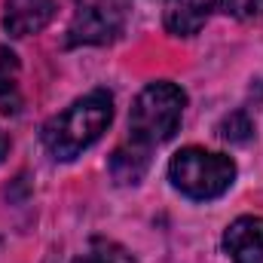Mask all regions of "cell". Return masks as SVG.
Masks as SVG:
<instances>
[{"instance_id": "30bf717a", "label": "cell", "mask_w": 263, "mask_h": 263, "mask_svg": "<svg viewBox=\"0 0 263 263\" xmlns=\"http://www.w3.org/2000/svg\"><path fill=\"white\" fill-rule=\"evenodd\" d=\"M73 263H135V257L114 239H92Z\"/></svg>"}, {"instance_id": "9c48e42d", "label": "cell", "mask_w": 263, "mask_h": 263, "mask_svg": "<svg viewBox=\"0 0 263 263\" xmlns=\"http://www.w3.org/2000/svg\"><path fill=\"white\" fill-rule=\"evenodd\" d=\"M18 62L9 49H0V110L18 114Z\"/></svg>"}, {"instance_id": "5b68a950", "label": "cell", "mask_w": 263, "mask_h": 263, "mask_svg": "<svg viewBox=\"0 0 263 263\" xmlns=\"http://www.w3.org/2000/svg\"><path fill=\"white\" fill-rule=\"evenodd\" d=\"M55 18V0H6L3 28L12 37L40 34Z\"/></svg>"}, {"instance_id": "ba28073f", "label": "cell", "mask_w": 263, "mask_h": 263, "mask_svg": "<svg viewBox=\"0 0 263 263\" xmlns=\"http://www.w3.org/2000/svg\"><path fill=\"white\" fill-rule=\"evenodd\" d=\"M147 165H150V150L135 144V141L129 147H120L110 156V175H114L117 184H138L144 178Z\"/></svg>"}, {"instance_id": "277c9868", "label": "cell", "mask_w": 263, "mask_h": 263, "mask_svg": "<svg viewBox=\"0 0 263 263\" xmlns=\"http://www.w3.org/2000/svg\"><path fill=\"white\" fill-rule=\"evenodd\" d=\"M129 18V0H77L67 46H101L123 34Z\"/></svg>"}, {"instance_id": "7a4b0ae2", "label": "cell", "mask_w": 263, "mask_h": 263, "mask_svg": "<svg viewBox=\"0 0 263 263\" xmlns=\"http://www.w3.org/2000/svg\"><path fill=\"white\" fill-rule=\"evenodd\" d=\"M184 107H187V92L178 83L168 80H156L150 86H144L132 104L129 114V135L135 144L141 147H156L175 138V132L181 129L184 120Z\"/></svg>"}, {"instance_id": "8fae6325", "label": "cell", "mask_w": 263, "mask_h": 263, "mask_svg": "<svg viewBox=\"0 0 263 263\" xmlns=\"http://www.w3.org/2000/svg\"><path fill=\"white\" fill-rule=\"evenodd\" d=\"M217 132H220V138L230 141V144H245V141L251 138V132H254V123L248 120L245 110H236V114H230V117L220 123Z\"/></svg>"}, {"instance_id": "3957f363", "label": "cell", "mask_w": 263, "mask_h": 263, "mask_svg": "<svg viewBox=\"0 0 263 263\" xmlns=\"http://www.w3.org/2000/svg\"><path fill=\"white\" fill-rule=\"evenodd\" d=\"M168 181L178 193L196 202L223 196L236 181V162L223 153H211L202 147H184L168 162Z\"/></svg>"}, {"instance_id": "4fadbf2b", "label": "cell", "mask_w": 263, "mask_h": 263, "mask_svg": "<svg viewBox=\"0 0 263 263\" xmlns=\"http://www.w3.org/2000/svg\"><path fill=\"white\" fill-rule=\"evenodd\" d=\"M6 150H9V141H6V135L0 129V162H3V156H6Z\"/></svg>"}, {"instance_id": "7c38bea8", "label": "cell", "mask_w": 263, "mask_h": 263, "mask_svg": "<svg viewBox=\"0 0 263 263\" xmlns=\"http://www.w3.org/2000/svg\"><path fill=\"white\" fill-rule=\"evenodd\" d=\"M220 9L239 22H254L263 18V0H217Z\"/></svg>"}, {"instance_id": "52a82bcc", "label": "cell", "mask_w": 263, "mask_h": 263, "mask_svg": "<svg viewBox=\"0 0 263 263\" xmlns=\"http://www.w3.org/2000/svg\"><path fill=\"white\" fill-rule=\"evenodd\" d=\"M217 0H165V31L175 37H193L205 28Z\"/></svg>"}, {"instance_id": "6da1fadb", "label": "cell", "mask_w": 263, "mask_h": 263, "mask_svg": "<svg viewBox=\"0 0 263 263\" xmlns=\"http://www.w3.org/2000/svg\"><path fill=\"white\" fill-rule=\"evenodd\" d=\"M110 120H114V95L107 89H92L62 114H55L43 126L40 138L52 159L70 162L107 132Z\"/></svg>"}, {"instance_id": "8992f818", "label": "cell", "mask_w": 263, "mask_h": 263, "mask_svg": "<svg viewBox=\"0 0 263 263\" xmlns=\"http://www.w3.org/2000/svg\"><path fill=\"white\" fill-rule=\"evenodd\" d=\"M223 251L233 263H263V217H239L223 233Z\"/></svg>"}]
</instances>
